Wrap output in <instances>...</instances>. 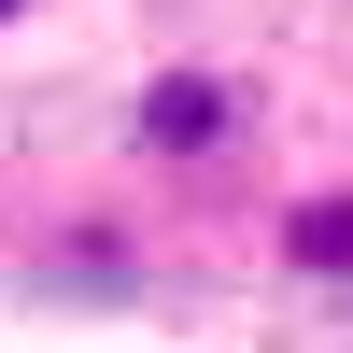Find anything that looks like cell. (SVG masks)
<instances>
[{"mask_svg":"<svg viewBox=\"0 0 353 353\" xmlns=\"http://www.w3.org/2000/svg\"><path fill=\"white\" fill-rule=\"evenodd\" d=\"M269 254H283V283L353 297V184H297V198L269 212Z\"/></svg>","mask_w":353,"mask_h":353,"instance_id":"3","label":"cell"},{"mask_svg":"<svg viewBox=\"0 0 353 353\" xmlns=\"http://www.w3.org/2000/svg\"><path fill=\"white\" fill-rule=\"evenodd\" d=\"M241 128H254V85L212 71V57H170V71H141V99H128V156H156V170L241 156Z\"/></svg>","mask_w":353,"mask_h":353,"instance_id":"1","label":"cell"},{"mask_svg":"<svg viewBox=\"0 0 353 353\" xmlns=\"http://www.w3.org/2000/svg\"><path fill=\"white\" fill-rule=\"evenodd\" d=\"M141 269H156V254H141L128 212H71V226H43V241H28V283H43V297H99V311H128Z\"/></svg>","mask_w":353,"mask_h":353,"instance_id":"2","label":"cell"},{"mask_svg":"<svg viewBox=\"0 0 353 353\" xmlns=\"http://www.w3.org/2000/svg\"><path fill=\"white\" fill-rule=\"evenodd\" d=\"M14 14H28V0H0V28H14Z\"/></svg>","mask_w":353,"mask_h":353,"instance_id":"4","label":"cell"}]
</instances>
